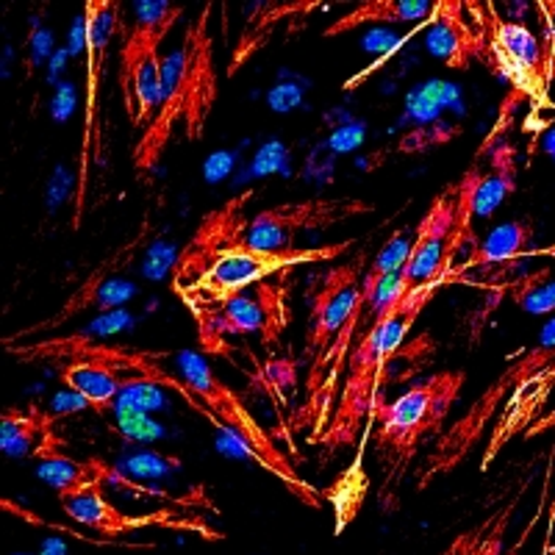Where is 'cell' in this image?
<instances>
[{"mask_svg": "<svg viewBox=\"0 0 555 555\" xmlns=\"http://www.w3.org/2000/svg\"><path fill=\"white\" fill-rule=\"evenodd\" d=\"M555 389V320H550L539 334L537 345L528 347L505 366V373L486 386L483 395L459 416L434 444L425 467L420 469L416 489H425L436 478L453 473L473 455L480 436L489 430V442L483 448V464L489 469L500 450L522 436L539 420V411L547 403Z\"/></svg>", "mask_w": 555, "mask_h": 555, "instance_id": "6da1fadb", "label": "cell"}, {"mask_svg": "<svg viewBox=\"0 0 555 555\" xmlns=\"http://www.w3.org/2000/svg\"><path fill=\"white\" fill-rule=\"evenodd\" d=\"M453 275H442L423 286H409L400 281L395 295L386 300L384 309L370 320L364 334L359 336V345L353 347L350 361H347L345 384H341L339 403H336L334 416H331L328 428L317 442L331 455L341 448H353L359 442L364 425H373L378 416L380 403V386L389 375V364L398 359L403 350L405 336L416 325L420 314L428 309L439 292L448 284H453Z\"/></svg>", "mask_w": 555, "mask_h": 555, "instance_id": "7a4b0ae2", "label": "cell"}, {"mask_svg": "<svg viewBox=\"0 0 555 555\" xmlns=\"http://www.w3.org/2000/svg\"><path fill=\"white\" fill-rule=\"evenodd\" d=\"M211 7H203L192 20L181 42L165 56V95L151 126L139 133L131 151V165L139 178H147L162 165L172 137L181 128L190 142H201L208 117L220 98V76L211 37Z\"/></svg>", "mask_w": 555, "mask_h": 555, "instance_id": "3957f363", "label": "cell"}, {"mask_svg": "<svg viewBox=\"0 0 555 555\" xmlns=\"http://www.w3.org/2000/svg\"><path fill=\"white\" fill-rule=\"evenodd\" d=\"M467 386L464 370H439L416 380L391 403H380L375 416V453L384 469V489H398L411 461L428 439H442L450 411Z\"/></svg>", "mask_w": 555, "mask_h": 555, "instance_id": "277c9868", "label": "cell"}, {"mask_svg": "<svg viewBox=\"0 0 555 555\" xmlns=\"http://www.w3.org/2000/svg\"><path fill=\"white\" fill-rule=\"evenodd\" d=\"M181 375L183 384L195 391V398L206 405V411L211 414V425L222 434H228L231 439L242 444L247 455H250L256 464H259L264 473H270L272 478H278L284 483L286 492L292 498H297L300 503L311 505V508H320L322 494L317 492L314 486L306 483L300 478V473L295 469L286 453L272 442V436L261 428V423L250 414L247 403L242 400V395L236 389L225 384L220 375L215 373V366L208 364L206 356L201 353H183L181 356Z\"/></svg>", "mask_w": 555, "mask_h": 555, "instance_id": "5b68a950", "label": "cell"}, {"mask_svg": "<svg viewBox=\"0 0 555 555\" xmlns=\"http://www.w3.org/2000/svg\"><path fill=\"white\" fill-rule=\"evenodd\" d=\"M137 17L122 31L120 92L133 128L145 131L165 95V56L162 44L170 37L186 9L167 0H139Z\"/></svg>", "mask_w": 555, "mask_h": 555, "instance_id": "8992f818", "label": "cell"}, {"mask_svg": "<svg viewBox=\"0 0 555 555\" xmlns=\"http://www.w3.org/2000/svg\"><path fill=\"white\" fill-rule=\"evenodd\" d=\"M353 247V240L334 242V245L322 247H289V250H261L253 247L250 242L228 247L215 264L208 267L195 284L186 292H181V304L190 309V314L225 306L228 300L245 295L253 286L264 284L270 278L289 275L295 267L322 264V261H334L345 256Z\"/></svg>", "mask_w": 555, "mask_h": 555, "instance_id": "52a82bcc", "label": "cell"}, {"mask_svg": "<svg viewBox=\"0 0 555 555\" xmlns=\"http://www.w3.org/2000/svg\"><path fill=\"white\" fill-rule=\"evenodd\" d=\"M83 48V122L81 145H78V181L73 197V228L83 225L92 186V167L101 162L103 133H101V92L106 78L108 51L122 28V12L117 0H87L81 20H78Z\"/></svg>", "mask_w": 555, "mask_h": 555, "instance_id": "ba28073f", "label": "cell"}, {"mask_svg": "<svg viewBox=\"0 0 555 555\" xmlns=\"http://www.w3.org/2000/svg\"><path fill=\"white\" fill-rule=\"evenodd\" d=\"M505 128H494L483 139L473 165L455 181V234L450 242L448 270L455 272L461 256L475 245V222L489 220L519 186V151L505 139ZM459 275V272H455Z\"/></svg>", "mask_w": 555, "mask_h": 555, "instance_id": "9c48e42d", "label": "cell"}, {"mask_svg": "<svg viewBox=\"0 0 555 555\" xmlns=\"http://www.w3.org/2000/svg\"><path fill=\"white\" fill-rule=\"evenodd\" d=\"M464 3L486 37V67L512 83L533 106H550V81L555 64L537 34L517 20L500 17L492 3H478V0H464Z\"/></svg>", "mask_w": 555, "mask_h": 555, "instance_id": "30bf717a", "label": "cell"}, {"mask_svg": "<svg viewBox=\"0 0 555 555\" xmlns=\"http://www.w3.org/2000/svg\"><path fill=\"white\" fill-rule=\"evenodd\" d=\"M192 320L203 353L228 356L225 341L231 336H259L261 345L272 347L281 341L292 322L289 289L284 284L264 281L245 295L228 300L225 306L201 311Z\"/></svg>", "mask_w": 555, "mask_h": 555, "instance_id": "8fae6325", "label": "cell"}, {"mask_svg": "<svg viewBox=\"0 0 555 555\" xmlns=\"http://www.w3.org/2000/svg\"><path fill=\"white\" fill-rule=\"evenodd\" d=\"M373 211V203L361 197H309L261 208L247 225V242L261 250H289L297 236L328 231L339 222L356 220Z\"/></svg>", "mask_w": 555, "mask_h": 555, "instance_id": "7c38bea8", "label": "cell"}, {"mask_svg": "<svg viewBox=\"0 0 555 555\" xmlns=\"http://www.w3.org/2000/svg\"><path fill=\"white\" fill-rule=\"evenodd\" d=\"M366 256L356 253L345 264L331 267L320 278L317 292L309 304V325H306V353L311 359L322 356L336 341L350 317L361 309V292H364Z\"/></svg>", "mask_w": 555, "mask_h": 555, "instance_id": "4fadbf2b", "label": "cell"}, {"mask_svg": "<svg viewBox=\"0 0 555 555\" xmlns=\"http://www.w3.org/2000/svg\"><path fill=\"white\" fill-rule=\"evenodd\" d=\"M256 192L245 190L242 195H234L231 201L222 203L220 208L208 211L201 220V225L195 228V234L190 236V242L183 245V250L178 253L176 264L170 270V286L176 295L190 289L197 278L220 259L228 247L240 245L247 240V203L253 201Z\"/></svg>", "mask_w": 555, "mask_h": 555, "instance_id": "5bb4252c", "label": "cell"}, {"mask_svg": "<svg viewBox=\"0 0 555 555\" xmlns=\"http://www.w3.org/2000/svg\"><path fill=\"white\" fill-rule=\"evenodd\" d=\"M106 480H95L89 483L81 492L69 494V498L59 500L62 503V512L67 514L73 522L83 525V528L95 530L106 539L126 537V533H133V530H145V528H176V530H197L206 539H217L215 530H208L201 519L190 517H178L172 512H153V514H126L120 512L112 500L103 492Z\"/></svg>", "mask_w": 555, "mask_h": 555, "instance_id": "9a60e30c", "label": "cell"}, {"mask_svg": "<svg viewBox=\"0 0 555 555\" xmlns=\"http://www.w3.org/2000/svg\"><path fill=\"white\" fill-rule=\"evenodd\" d=\"M455 234V183L444 186L439 195L430 201L428 211L420 217L416 228L411 231L409 259H405L400 281L409 286H423L442 275H453L448 270L450 242Z\"/></svg>", "mask_w": 555, "mask_h": 555, "instance_id": "2e32d148", "label": "cell"}, {"mask_svg": "<svg viewBox=\"0 0 555 555\" xmlns=\"http://www.w3.org/2000/svg\"><path fill=\"white\" fill-rule=\"evenodd\" d=\"M425 48L436 62L455 73H467L475 62L486 64V37L464 0H436Z\"/></svg>", "mask_w": 555, "mask_h": 555, "instance_id": "e0dca14e", "label": "cell"}, {"mask_svg": "<svg viewBox=\"0 0 555 555\" xmlns=\"http://www.w3.org/2000/svg\"><path fill=\"white\" fill-rule=\"evenodd\" d=\"M59 420L62 414L39 405L7 409L0 414V450L9 459H37V464L48 455L62 453L67 442L59 434Z\"/></svg>", "mask_w": 555, "mask_h": 555, "instance_id": "ac0fdd59", "label": "cell"}, {"mask_svg": "<svg viewBox=\"0 0 555 555\" xmlns=\"http://www.w3.org/2000/svg\"><path fill=\"white\" fill-rule=\"evenodd\" d=\"M133 292L137 289H133V284L131 281H126V278L101 275V272H95V275H89L87 281L78 286V292H73V295L64 300V306L56 311V314L48 317V320H39L37 325H28V328L17 331V334L7 336V339H3V345H17V341L26 339V336L44 334V331H51V328H62L64 322H69L73 317L81 314V311H87V309H98L101 314H108V311H120L122 306L131 300Z\"/></svg>", "mask_w": 555, "mask_h": 555, "instance_id": "d6986e66", "label": "cell"}, {"mask_svg": "<svg viewBox=\"0 0 555 555\" xmlns=\"http://www.w3.org/2000/svg\"><path fill=\"white\" fill-rule=\"evenodd\" d=\"M59 380L64 389L78 395L87 409H92L95 414H108L120 403L128 378H122L120 370L108 366L106 361L73 359L59 366Z\"/></svg>", "mask_w": 555, "mask_h": 555, "instance_id": "ffe728a7", "label": "cell"}, {"mask_svg": "<svg viewBox=\"0 0 555 555\" xmlns=\"http://www.w3.org/2000/svg\"><path fill=\"white\" fill-rule=\"evenodd\" d=\"M533 240H537V228L530 220L503 222V225L492 228L483 240L469 247L467 259H461L455 272L461 278L467 270H475V267H498L505 264V261L522 259V256H530Z\"/></svg>", "mask_w": 555, "mask_h": 555, "instance_id": "44dd1931", "label": "cell"}, {"mask_svg": "<svg viewBox=\"0 0 555 555\" xmlns=\"http://www.w3.org/2000/svg\"><path fill=\"white\" fill-rule=\"evenodd\" d=\"M430 12H434L430 0H366V3H359L341 17H336L322 31V37L336 39L341 34L359 31L370 23H420V20H428Z\"/></svg>", "mask_w": 555, "mask_h": 555, "instance_id": "7402d4cb", "label": "cell"}, {"mask_svg": "<svg viewBox=\"0 0 555 555\" xmlns=\"http://www.w3.org/2000/svg\"><path fill=\"white\" fill-rule=\"evenodd\" d=\"M512 512H514V503L505 505L503 512H494L492 517L483 519L480 525H475L473 530L459 533V537L444 547V553L439 555H500Z\"/></svg>", "mask_w": 555, "mask_h": 555, "instance_id": "603a6c76", "label": "cell"}, {"mask_svg": "<svg viewBox=\"0 0 555 555\" xmlns=\"http://www.w3.org/2000/svg\"><path fill=\"white\" fill-rule=\"evenodd\" d=\"M505 295L512 297L514 304L533 317L553 314L555 311V275L550 270L528 272L517 278L514 284L505 286Z\"/></svg>", "mask_w": 555, "mask_h": 555, "instance_id": "cb8c5ba5", "label": "cell"}, {"mask_svg": "<svg viewBox=\"0 0 555 555\" xmlns=\"http://www.w3.org/2000/svg\"><path fill=\"white\" fill-rule=\"evenodd\" d=\"M126 469L137 475V478H165V475L181 469V459H176V455L139 453L126 461Z\"/></svg>", "mask_w": 555, "mask_h": 555, "instance_id": "d4e9b609", "label": "cell"}, {"mask_svg": "<svg viewBox=\"0 0 555 555\" xmlns=\"http://www.w3.org/2000/svg\"><path fill=\"white\" fill-rule=\"evenodd\" d=\"M547 153L555 158V131L547 137Z\"/></svg>", "mask_w": 555, "mask_h": 555, "instance_id": "484cf974", "label": "cell"}, {"mask_svg": "<svg viewBox=\"0 0 555 555\" xmlns=\"http://www.w3.org/2000/svg\"><path fill=\"white\" fill-rule=\"evenodd\" d=\"M553 64H555V53H553Z\"/></svg>", "mask_w": 555, "mask_h": 555, "instance_id": "4316f807", "label": "cell"}, {"mask_svg": "<svg viewBox=\"0 0 555 555\" xmlns=\"http://www.w3.org/2000/svg\"><path fill=\"white\" fill-rule=\"evenodd\" d=\"M553 555H555V553H553Z\"/></svg>", "mask_w": 555, "mask_h": 555, "instance_id": "83f0119b", "label": "cell"}]
</instances>
